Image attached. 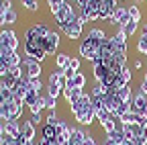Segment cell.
<instances>
[{"mask_svg": "<svg viewBox=\"0 0 147 145\" xmlns=\"http://www.w3.org/2000/svg\"><path fill=\"white\" fill-rule=\"evenodd\" d=\"M4 88H6V86H4V82H2V80H0V92H2V90H4Z\"/></svg>", "mask_w": 147, "mask_h": 145, "instance_id": "57", "label": "cell"}, {"mask_svg": "<svg viewBox=\"0 0 147 145\" xmlns=\"http://www.w3.org/2000/svg\"><path fill=\"white\" fill-rule=\"evenodd\" d=\"M41 96H43V100H45V108H47L49 113H53L55 108H57V98H53V96H51V94H47V92H45V94H41Z\"/></svg>", "mask_w": 147, "mask_h": 145, "instance_id": "31", "label": "cell"}, {"mask_svg": "<svg viewBox=\"0 0 147 145\" xmlns=\"http://www.w3.org/2000/svg\"><path fill=\"white\" fill-rule=\"evenodd\" d=\"M137 29H139V23H137V21H133V19L123 27V31H125L127 37H133V35H137Z\"/></svg>", "mask_w": 147, "mask_h": 145, "instance_id": "30", "label": "cell"}, {"mask_svg": "<svg viewBox=\"0 0 147 145\" xmlns=\"http://www.w3.org/2000/svg\"><path fill=\"white\" fill-rule=\"evenodd\" d=\"M6 123H8V119L0 117V133H4V131H6Z\"/></svg>", "mask_w": 147, "mask_h": 145, "instance_id": "52", "label": "cell"}, {"mask_svg": "<svg viewBox=\"0 0 147 145\" xmlns=\"http://www.w3.org/2000/svg\"><path fill=\"white\" fill-rule=\"evenodd\" d=\"M23 104H25V100H23V98H16V96H14V100H12V102L4 104L2 117H4V119H8V121H18V119H21V115H23Z\"/></svg>", "mask_w": 147, "mask_h": 145, "instance_id": "4", "label": "cell"}, {"mask_svg": "<svg viewBox=\"0 0 147 145\" xmlns=\"http://www.w3.org/2000/svg\"><path fill=\"white\" fill-rule=\"evenodd\" d=\"M21 4L29 12H37V10H39V0H21Z\"/></svg>", "mask_w": 147, "mask_h": 145, "instance_id": "34", "label": "cell"}, {"mask_svg": "<svg viewBox=\"0 0 147 145\" xmlns=\"http://www.w3.org/2000/svg\"><path fill=\"white\" fill-rule=\"evenodd\" d=\"M141 67H143V61H141V59L137 57V59L133 61V69H141Z\"/></svg>", "mask_w": 147, "mask_h": 145, "instance_id": "54", "label": "cell"}, {"mask_svg": "<svg viewBox=\"0 0 147 145\" xmlns=\"http://www.w3.org/2000/svg\"><path fill=\"white\" fill-rule=\"evenodd\" d=\"M43 137H47L49 141H55V137H57V131H55L53 125H43Z\"/></svg>", "mask_w": 147, "mask_h": 145, "instance_id": "33", "label": "cell"}, {"mask_svg": "<svg viewBox=\"0 0 147 145\" xmlns=\"http://www.w3.org/2000/svg\"><path fill=\"white\" fill-rule=\"evenodd\" d=\"M25 55L33 57L37 61H43L47 57L45 47H43V39H25Z\"/></svg>", "mask_w": 147, "mask_h": 145, "instance_id": "1", "label": "cell"}, {"mask_svg": "<svg viewBox=\"0 0 147 145\" xmlns=\"http://www.w3.org/2000/svg\"><path fill=\"white\" fill-rule=\"evenodd\" d=\"M8 74H10L12 78H16V80H21V78H23V67H21V65H14V67L8 69Z\"/></svg>", "mask_w": 147, "mask_h": 145, "instance_id": "44", "label": "cell"}, {"mask_svg": "<svg viewBox=\"0 0 147 145\" xmlns=\"http://www.w3.org/2000/svg\"><path fill=\"white\" fill-rule=\"evenodd\" d=\"M29 90H31L29 78H21V80H16V84H14V88H12V92H14L16 98H23V100H25V96H27Z\"/></svg>", "mask_w": 147, "mask_h": 145, "instance_id": "16", "label": "cell"}, {"mask_svg": "<svg viewBox=\"0 0 147 145\" xmlns=\"http://www.w3.org/2000/svg\"><path fill=\"white\" fill-rule=\"evenodd\" d=\"M108 74H110V69H108L100 59H98V61H94V80H96V82H100V84H102V82L106 80V76H108Z\"/></svg>", "mask_w": 147, "mask_h": 145, "instance_id": "20", "label": "cell"}, {"mask_svg": "<svg viewBox=\"0 0 147 145\" xmlns=\"http://www.w3.org/2000/svg\"><path fill=\"white\" fill-rule=\"evenodd\" d=\"M43 108H45V100H43V96H39L35 104H31V106H29V111H31V115H41Z\"/></svg>", "mask_w": 147, "mask_h": 145, "instance_id": "32", "label": "cell"}, {"mask_svg": "<svg viewBox=\"0 0 147 145\" xmlns=\"http://www.w3.org/2000/svg\"><path fill=\"white\" fill-rule=\"evenodd\" d=\"M61 92H63L61 88H57V86H51V84H47V94H51L53 98H57V96H59Z\"/></svg>", "mask_w": 147, "mask_h": 145, "instance_id": "45", "label": "cell"}, {"mask_svg": "<svg viewBox=\"0 0 147 145\" xmlns=\"http://www.w3.org/2000/svg\"><path fill=\"white\" fill-rule=\"evenodd\" d=\"M135 2H137V4H141V2H147V0H135Z\"/></svg>", "mask_w": 147, "mask_h": 145, "instance_id": "60", "label": "cell"}, {"mask_svg": "<svg viewBox=\"0 0 147 145\" xmlns=\"http://www.w3.org/2000/svg\"><path fill=\"white\" fill-rule=\"evenodd\" d=\"M86 86V76L82 71H76V76L71 80H65V88H84Z\"/></svg>", "mask_w": 147, "mask_h": 145, "instance_id": "23", "label": "cell"}, {"mask_svg": "<svg viewBox=\"0 0 147 145\" xmlns=\"http://www.w3.org/2000/svg\"><path fill=\"white\" fill-rule=\"evenodd\" d=\"M80 55L84 59H88V61L94 63V61L100 59V47L94 45V43H90L88 39H82V43H80Z\"/></svg>", "mask_w": 147, "mask_h": 145, "instance_id": "6", "label": "cell"}, {"mask_svg": "<svg viewBox=\"0 0 147 145\" xmlns=\"http://www.w3.org/2000/svg\"><path fill=\"white\" fill-rule=\"evenodd\" d=\"M63 98H65V102L67 104H71L74 100H78V98H82L86 92H84V88H63Z\"/></svg>", "mask_w": 147, "mask_h": 145, "instance_id": "18", "label": "cell"}, {"mask_svg": "<svg viewBox=\"0 0 147 145\" xmlns=\"http://www.w3.org/2000/svg\"><path fill=\"white\" fill-rule=\"evenodd\" d=\"M137 53H143V55H147V33H141L139 39H137Z\"/></svg>", "mask_w": 147, "mask_h": 145, "instance_id": "29", "label": "cell"}, {"mask_svg": "<svg viewBox=\"0 0 147 145\" xmlns=\"http://www.w3.org/2000/svg\"><path fill=\"white\" fill-rule=\"evenodd\" d=\"M2 82H4V86H6L8 90H12V88H14V84H16V78H12L10 74H6V76L2 78Z\"/></svg>", "mask_w": 147, "mask_h": 145, "instance_id": "46", "label": "cell"}, {"mask_svg": "<svg viewBox=\"0 0 147 145\" xmlns=\"http://www.w3.org/2000/svg\"><path fill=\"white\" fill-rule=\"evenodd\" d=\"M90 106H92V96H90V94H84L82 98L74 100V102L69 104V111H71V115H78V113H84V111H88Z\"/></svg>", "mask_w": 147, "mask_h": 145, "instance_id": "10", "label": "cell"}, {"mask_svg": "<svg viewBox=\"0 0 147 145\" xmlns=\"http://www.w3.org/2000/svg\"><path fill=\"white\" fill-rule=\"evenodd\" d=\"M88 133H84L80 127H71L69 129V145H82Z\"/></svg>", "mask_w": 147, "mask_h": 145, "instance_id": "21", "label": "cell"}, {"mask_svg": "<svg viewBox=\"0 0 147 145\" xmlns=\"http://www.w3.org/2000/svg\"><path fill=\"white\" fill-rule=\"evenodd\" d=\"M100 145H104V143H100Z\"/></svg>", "mask_w": 147, "mask_h": 145, "instance_id": "62", "label": "cell"}, {"mask_svg": "<svg viewBox=\"0 0 147 145\" xmlns=\"http://www.w3.org/2000/svg\"><path fill=\"white\" fill-rule=\"evenodd\" d=\"M69 67H71L74 71H80V59H78V57H71V59H69Z\"/></svg>", "mask_w": 147, "mask_h": 145, "instance_id": "49", "label": "cell"}, {"mask_svg": "<svg viewBox=\"0 0 147 145\" xmlns=\"http://www.w3.org/2000/svg\"><path fill=\"white\" fill-rule=\"evenodd\" d=\"M39 96H41L39 92H35V90H29V92H27V96H25V104H27V106L35 104V102H37V98H39Z\"/></svg>", "mask_w": 147, "mask_h": 145, "instance_id": "39", "label": "cell"}, {"mask_svg": "<svg viewBox=\"0 0 147 145\" xmlns=\"http://www.w3.org/2000/svg\"><path fill=\"white\" fill-rule=\"evenodd\" d=\"M121 125H135V123H139L141 121V115L139 113H135V111H129V113H125V115H121Z\"/></svg>", "mask_w": 147, "mask_h": 145, "instance_id": "25", "label": "cell"}, {"mask_svg": "<svg viewBox=\"0 0 147 145\" xmlns=\"http://www.w3.org/2000/svg\"><path fill=\"white\" fill-rule=\"evenodd\" d=\"M4 135H8V137H18V135H21V123H18V121H8Z\"/></svg>", "mask_w": 147, "mask_h": 145, "instance_id": "27", "label": "cell"}, {"mask_svg": "<svg viewBox=\"0 0 147 145\" xmlns=\"http://www.w3.org/2000/svg\"><path fill=\"white\" fill-rule=\"evenodd\" d=\"M119 76H121V78H123V80H125L127 84H131V78H133V71H131V67H127V65H125V67H123V69L119 71Z\"/></svg>", "mask_w": 147, "mask_h": 145, "instance_id": "42", "label": "cell"}, {"mask_svg": "<svg viewBox=\"0 0 147 145\" xmlns=\"http://www.w3.org/2000/svg\"><path fill=\"white\" fill-rule=\"evenodd\" d=\"M49 84L63 90L65 88V74H63V69H53L49 74Z\"/></svg>", "mask_w": 147, "mask_h": 145, "instance_id": "19", "label": "cell"}, {"mask_svg": "<svg viewBox=\"0 0 147 145\" xmlns=\"http://www.w3.org/2000/svg\"><path fill=\"white\" fill-rule=\"evenodd\" d=\"M82 145H98V143H96V139L92 137V135H86V139H84V143H82Z\"/></svg>", "mask_w": 147, "mask_h": 145, "instance_id": "50", "label": "cell"}, {"mask_svg": "<svg viewBox=\"0 0 147 145\" xmlns=\"http://www.w3.org/2000/svg\"><path fill=\"white\" fill-rule=\"evenodd\" d=\"M69 59H71V55H67V53H55V67L65 71L69 67Z\"/></svg>", "mask_w": 147, "mask_h": 145, "instance_id": "26", "label": "cell"}, {"mask_svg": "<svg viewBox=\"0 0 147 145\" xmlns=\"http://www.w3.org/2000/svg\"><path fill=\"white\" fill-rule=\"evenodd\" d=\"M0 61H2V63L10 69V67H14V65H21L23 57L18 55L16 51H2V55H0Z\"/></svg>", "mask_w": 147, "mask_h": 145, "instance_id": "14", "label": "cell"}, {"mask_svg": "<svg viewBox=\"0 0 147 145\" xmlns=\"http://www.w3.org/2000/svg\"><path fill=\"white\" fill-rule=\"evenodd\" d=\"M2 111H4V104L0 102V117H2Z\"/></svg>", "mask_w": 147, "mask_h": 145, "instance_id": "58", "label": "cell"}, {"mask_svg": "<svg viewBox=\"0 0 147 145\" xmlns=\"http://www.w3.org/2000/svg\"><path fill=\"white\" fill-rule=\"evenodd\" d=\"M16 47H18L16 33L12 29H2L0 31V49L2 51H16Z\"/></svg>", "mask_w": 147, "mask_h": 145, "instance_id": "5", "label": "cell"}, {"mask_svg": "<svg viewBox=\"0 0 147 145\" xmlns=\"http://www.w3.org/2000/svg\"><path fill=\"white\" fill-rule=\"evenodd\" d=\"M16 21H18V12H16L14 8H10V10L4 12V23H6V25H14Z\"/></svg>", "mask_w": 147, "mask_h": 145, "instance_id": "35", "label": "cell"}, {"mask_svg": "<svg viewBox=\"0 0 147 145\" xmlns=\"http://www.w3.org/2000/svg\"><path fill=\"white\" fill-rule=\"evenodd\" d=\"M21 135H23L27 141H33V139H35V125H33L31 121H25V119H23V123H21Z\"/></svg>", "mask_w": 147, "mask_h": 145, "instance_id": "22", "label": "cell"}, {"mask_svg": "<svg viewBox=\"0 0 147 145\" xmlns=\"http://www.w3.org/2000/svg\"><path fill=\"white\" fill-rule=\"evenodd\" d=\"M0 145H18V141H16V137H8V135H4V141L0 143Z\"/></svg>", "mask_w": 147, "mask_h": 145, "instance_id": "48", "label": "cell"}, {"mask_svg": "<svg viewBox=\"0 0 147 145\" xmlns=\"http://www.w3.org/2000/svg\"><path fill=\"white\" fill-rule=\"evenodd\" d=\"M84 39H88L90 43H94V45H98V47H102V43L108 39L106 37V33H104V29H98V27H92L90 31H88V35Z\"/></svg>", "mask_w": 147, "mask_h": 145, "instance_id": "11", "label": "cell"}, {"mask_svg": "<svg viewBox=\"0 0 147 145\" xmlns=\"http://www.w3.org/2000/svg\"><path fill=\"white\" fill-rule=\"evenodd\" d=\"M49 33H51V31H49V27H47L45 23H35L33 27L27 29L25 39H45Z\"/></svg>", "mask_w": 147, "mask_h": 145, "instance_id": "8", "label": "cell"}, {"mask_svg": "<svg viewBox=\"0 0 147 145\" xmlns=\"http://www.w3.org/2000/svg\"><path fill=\"white\" fill-rule=\"evenodd\" d=\"M110 39H113V43H115V47H117V49H121V51H125V53H127V39H129V37L125 35V31H123V29H119V27H117L115 35H113Z\"/></svg>", "mask_w": 147, "mask_h": 145, "instance_id": "17", "label": "cell"}, {"mask_svg": "<svg viewBox=\"0 0 147 145\" xmlns=\"http://www.w3.org/2000/svg\"><path fill=\"white\" fill-rule=\"evenodd\" d=\"M63 4H65V0H47V6H49V12L51 14H55Z\"/></svg>", "mask_w": 147, "mask_h": 145, "instance_id": "37", "label": "cell"}, {"mask_svg": "<svg viewBox=\"0 0 147 145\" xmlns=\"http://www.w3.org/2000/svg\"><path fill=\"white\" fill-rule=\"evenodd\" d=\"M6 74H8V67H6V65H4L2 61H0V80H2V78H4Z\"/></svg>", "mask_w": 147, "mask_h": 145, "instance_id": "51", "label": "cell"}, {"mask_svg": "<svg viewBox=\"0 0 147 145\" xmlns=\"http://www.w3.org/2000/svg\"><path fill=\"white\" fill-rule=\"evenodd\" d=\"M57 123H59V119H57V117H55V111L47 115V119H45V125H53V127H55V125H57Z\"/></svg>", "mask_w": 147, "mask_h": 145, "instance_id": "47", "label": "cell"}, {"mask_svg": "<svg viewBox=\"0 0 147 145\" xmlns=\"http://www.w3.org/2000/svg\"><path fill=\"white\" fill-rule=\"evenodd\" d=\"M141 135H143V137L147 139V125H143V131H141Z\"/></svg>", "mask_w": 147, "mask_h": 145, "instance_id": "56", "label": "cell"}, {"mask_svg": "<svg viewBox=\"0 0 147 145\" xmlns=\"http://www.w3.org/2000/svg\"><path fill=\"white\" fill-rule=\"evenodd\" d=\"M29 86H31V90H35V92H39V94H41V90H43L41 78H33V80H29Z\"/></svg>", "mask_w": 147, "mask_h": 145, "instance_id": "40", "label": "cell"}, {"mask_svg": "<svg viewBox=\"0 0 147 145\" xmlns=\"http://www.w3.org/2000/svg\"><path fill=\"white\" fill-rule=\"evenodd\" d=\"M106 88H108V86H104V84L96 82V84H94V88H92V92H90V96H104V94H106Z\"/></svg>", "mask_w": 147, "mask_h": 145, "instance_id": "38", "label": "cell"}, {"mask_svg": "<svg viewBox=\"0 0 147 145\" xmlns=\"http://www.w3.org/2000/svg\"><path fill=\"white\" fill-rule=\"evenodd\" d=\"M41 121H43V119H41V115H33V117H31V123H33V125H39Z\"/></svg>", "mask_w": 147, "mask_h": 145, "instance_id": "53", "label": "cell"}, {"mask_svg": "<svg viewBox=\"0 0 147 145\" xmlns=\"http://www.w3.org/2000/svg\"><path fill=\"white\" fill-rule=\"evenodd\" d=\"M82 29H84V23L78 19V16H76L74 21H69L67 25H61V27H59V31L65 35V37H67L69 41L80 39V37H82Z\"/></svg>", "mask_w": 147, "mask_h": 145, "instance_id": "3", "label": "cell"}, {"mask_svg": "<svg viewBox=\"0 0 147 145\" xmlns=\"http://www.w3.org/2000/svg\"><path fill=\"white\" fill-rule=\"evenodd\" d=\"M117 6H119L117 0H102V4H100V19L110 21L113 14H115V10H117Z\"/></svg>", "mask_w": 147, "mask_h": 145, "instance_id": "13", "label": "cell"}, {"mask_svg": "<svg viewBox=\"0 0 147 145\" xmlns=\"http://www.w3.org/2000/svg\"><path fill=\"white\" fill-rule=\"evenodd\" d=\"M43 47H45V53L47 55H53L55 51H57V47H59V33H49L47 37L43 39Z\"/></svg>", "mask_w": 147, "mask_h": 145, "instance_id": "12", "label": "cell"}, {"mask_svg": "<svg viewBox=\"0 0 147 145\" xmlns=\"http://www.w3.org/2000/svg\"><path fill=\"white\" fill-rule=\"evenodd\" d=\"M129 14H131V19L133 21H137V23H141V10L137 8V4H133V6H129Z\"/></svg>", "mask_w": 147, "mask_h": 145, "instance_id": "41", "label": "cell"}, {"mask_svg": "<svg viewBox=\"0 0 147 145\" xmlns=\"http://www.w3.org/2000/svg\"><path fill=\"white\" fill-rule=\"evenodd\" d=\"M21 67H23V78H29V80H33V78H41V71H43L41 61H37V59L25 55L23 61H21Z\"/></svg>", "mask_w": 147, "mask_h": 145, "instance_id": "2", "label": "cell"}, {"mask_svg": "<svg viewBox=\"0 0 147 145\" xmlns=\"http://www.w3.org/2000/svg\"><path fill=\"white\" fill-rule=\"evenodd\" d=\"M0 55H2V49H0Z\"/></svg>", "mask_w": 147, "mask_h": 145, "instance_id": "61", "label": "cell"}, {"mask_svg": "<svg viewBox=\"0 0 147 145\" xmlns=\"http://www.w3.org/2000/svg\"><path fill=\"white\" fill-rule=\"evenodd\" d=\"M55 143L57 145H69V131L67 133H59L57 137H55Z\"/></svg>", "mask_w": 147, "mask_h": 145, "instance_id": "43", "label": "cell"}, {"mask_svg": "<svg viewBox=\"0 0 147 145\" xmlns=\"http://www.w3.org/2000/svg\"><path fill=\"white\" fill-rule=\"evenodd\" d=\"M14 100V92L12 90H8V88H4L2 92H0V102L2 104H8V102H12Z\"/></svg>", "mask_w": 147, "mask_h": 145, "instance_id": "36", "label": "cell"}, {"mask_svg": "<svg viewBox=\"0 0 147 145\" xmlns=\"http://www.w3.org/2000/svg\"><path fill=\"white\" fill-rule=\"evenodd\" d=\"M119 127V123H117V119L115 117H108V119H104V121H100V129L104 131V135H110L115 129Z\"/></svg>", "mask_w": 147, "mask_h": 145, "instance_id": "24", "label": "cell"}, {"mask_svg": "<svg viewBox=\"0 0 147 145\" xmlns=\"http://www.w3.org/2000/svg\"><path fill=\"white\" fill-rule=\"evenodd\" d=\"M117 94H119V98L123 100V102H131L133 100V90H131V86H121V88H117Z\"/></svg>", "mask_w": 147, "mask_h": 145, "instance_id": "28", "label": "cell"}, {"mask_svg": "<svg viewBox=\"0 0 147 145\" xmlns=\"http://www.w3.org/2000/svg\"><path fill=\"white\" fill-rule=\"evenodd\" d=\"M74 119H76L82 127H90L92 123H94L96 121V111H94V108H88V111H84V113H78V115H74Z\"/></svg>", "mask_w": 147, "mask_h": 145, "instance_id": "15", "label": "cell"}, {"mask_svg": "<svg viewBox=\"0 0 147 145\" xmlns=\"http://www.w3.org/2000/svg\"><path fill=\"white\" fill-rule=\"evenodd\" d=\"M143 33H147V23H145V25H143Z\"/></svg>", "mask_w": 147, "mask_h": 145, "instance_id": "59", "label": "cell"}, {"mask_svg": "<svg viewBox=\"0 0 147 145\" xmlns=\"http://www.w3.org/2000/svg\"><path fill=\"white\" fill-rule=\"evenodd\" d=\"M104 145H117L113 139H108V137H104Z\"/></svg>", "mask_w": 147, "mask_h": 145, "instance_id": "55", "label": "cell"}, {"mask_svg": "<svg viewBox=\"0 0 147 145\" xmlns=\"http://www.w3.org/2000/svg\"><path fill=\"white\" fill-rule=\"evenodd\" d=\"M129 21H131L129 6H117V10H115V14H113V19H110L108 23H110V25H115V27H119V29H123Z\"/></svg>", "mask_w": 147, "mask_h": 145, "instance_id": "7", "label": "cell"}, {"mask_svg": "<svg viewBox=\"0 0 147 145\" xmlns=\"http://www.w3.org/2000/svg\"><path fill=\"white\" fill-rule=\"evenodd\" d=\"M131 111L139 113L141 117H147V96H145V94H141V92L133 94V100H131Z\"/></svg>", "mask_w": 147, "mask_h": 145, "instance_id": "9", "label": "cell"}]
</instances>
